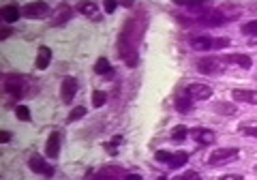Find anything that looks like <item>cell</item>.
Here are the masks:
<instances>
[{"label": "cell", "instance_id": "cell-9", "mask_svg": "<svg viewBox=\"0 0 257 180\" xmlns=\"http://www.w3.org/2000/svg\"><path fill=\"white\" fill-rule=\"evenodd\" d=\"M75 95H77V81H75L73 77H64V79H62V86H60V97H62V101H64V103L73 101Z\"/></svg>", "mask_w": 257, "mask_h": 180}, {"label": "cell", "instance_id": "cell-11", "mask_svg": "<svg viewBox=\"0 0 257 180\" xmlns=\"http://www.w3.org/2000/svg\"><path fill=\"white\" fill-rule=\"evenodd\" d=\"M120 174H122V167L120 165H105L103 169L96 171L92 180H118Z\"/></svg>", "mask_w": 257, "mask_h": 180}, {"label": "cell", "instance_id": "cell-15", "mask_svg": "<svg viewBox=\"0 0 257 180\" xmlns=\"http://www.w3.org/2000/svg\"><path fill=\"white\" fill-rule=\"evenodd\" d=\"M71 15H73V9H71V7H67V5L58 7V9L54 11V15H52V26H62L64 22L71 20Z\"/></svg>", "mask_w": 257, "mask_h": 180}, {"label": "cell", "instance_id": "cell-21", "mask_svg": "<svg viewBox=\"0 0 257 180\" xmlns=\"http://www.w3.org/2000/svg\"><path fill=\"white\" fill-rule=\"evenodd\" d=\"M176 5L184 7V9H187L189 13H202V15L208 13V5H206V3H193V0H191V3H187V0H178Z\"/></svg>", "mask_w": 257, "mask_h": 180}, {"label": "cell", "instance_id": "cell-1", "mask_svg": "<svg viewBox=\"0 0 257 180\" xmlns=\"http://www.w3.org/2000/svg\"><path fill=\"white\" fill-rule=\"evenodd\" d=\"M144 28H146V18L144 15H133L124 24V28L118 37V56L126 62V67H138L140 64L138 43L144 35Z\"/></svg>", "mask_w": 257, "mask_h": 180}, {"label": "cell", "instance_id": "cell-35", "mask_svg": "<svg viewBox=\"0 0 257 180\" xmlns=\"http://www.w3.org/2000/svg\"><path fill=\"white\" fill-rule=\"evenodd\" d=\"M219 180H244L242 176H236V174H229V176H223V178H219Z\"/></svg>", "mask_w": 257, "mask_h": 180}, {"label": "cell", "instance_id": "cell-7", "mask_svg": "<svg viewBox=\"0 0 257 180\" xmlns=\"http://www.w3.org/2000/svg\"><path fill=\"white\" fill-rule=\"evenodd\" d=\"M28 167L35 171V174H43V176H47V178L54 176V167L47 165V163L43 161V157H39V154H32V157L28 159Z\"/></svg>", "mask_w": 257, "mask_h": 180}, {"label": "cell", "instance_id": "cell-27", "mask_svg": "<svg viewBox=\"0 0 257 180\" xmlns=\"http://www.w3.org/2000/svg\"><path fill=\"white\" fill-rule=\"evenodd\" d=\"M105 103H107V95L103 93V90H94L92 93V105L94 108H103Z\"/></svg>", "mask_w": 257, "mask_h": 180}, {"label": "cell", "instance_id": "cell-39", "mask_svg": "<svg viewBox=\"0 0 257 180\" xmlns=\"http://www.w3.org/2000/svg\"><path fill=\"white\" fill-rule=\"evenodd\" d=\"M120 7H126V9H131V7H135L133 3H120Z\"/></svg>", "mask_w": 257, "mask_h": 180}, {"label": "cell", "instance_id": "cell-29", "mask_svg": "<svg viewBox=\"0 0 257 180\" xmlns=\"http://www.w3.org/2000/svg\"><path fill=\"white\" fill-rule=\"evenodd\" d=\"M15 116H18V120H22V122H28L30 120V110L26 108V105H18V108H15Z\"/></svg>", "mask_w": 257, "mask_h": 180}, {"label": "cell", "instance_id": "cell-22", "mask_svg": "<svg viewBox=\"0 0 257 180\" xmlns=\"http://www.w3.org/2000/svg\"><path fill=\"white\" fill-rule=\"evenodd\" d=\"M174 105H176V110H178L180 114H189V112L193 110V99H191V97H187V95L176 97Z\"/></svg>", "mask_w": 257, "mask_h": 180}, {"label": "cell", "instance_id": "cell-8", "mask_svg": "<svg viewBox=\"0 0 257 180\" xmlns=\"http://www.w3.org/2000/svg\"><path fill=\"white\" fill-rule=\"evenodd\" d=\"M225 64H236V67H240V69H244V71H248L253 67V60H251V56H246V54H227V56H223L221 58Z\"/></svg>", "mask_w": 257, "mask_h": 180}, {"label": "cell", "instance_id": "cell-19", "mask_svg": "<svg viewBox=\"0 0 257 180\" xmlns=\"http://www.w3.org/2000/svg\"><path fill=\"white\" fill-rule=\"evenodd\" d=\"M187 163H189V152L178 150V152H172V159H170V163H167V167H170V169H178L182 165H187Z\"/></svg>", "mask_w": 257, "mask_h": 180}, {"label": "cell", "instance_id": "cell-33", "mask_svg": "<svg viewBox=\"0 0 257 180\" xmlns=\"http://www.w3.org/2000/svg\"><path fill=\"white\" fill-rule=\"evenodd\" d=\"M118 7H120V3H114V0H109V3H105V13H114Z\"/></svg>", "mask_w": 257, "mask_h": 180}, {"label": "cell", "instance_id": "cell-25", "mask_svg": "<svg viewBox=\"0 0 257 180\" xmlns=\"http://www.w3.org/2000/svg\"><path fill=\"white\" fill-rule=\"evenodd\" d=\"M238 131L242 135H246V137H253V140H257V125H255V122H244V125L238 127Z\"/></svg>", "mask_w": 257, "mask_h": 180}, {"label": "cell", "instance_id": "cell-28", "mask_svg": "<svg viewBox=\"0 0 257 180\" xmlns=\"http://www.w3.org/2000/svg\"><path fill=\"white\" fill-rule=\"evenodd\" d=\"M86 108H84V105H77V108H73V110H71V114H69V122H75V120H82L84 116H86Z\"/></svg>", "mask_w": 257, "mask_h": 180}, {"label": "cell", "instance_id": "cell-6", "mask_svg": "<svg viewBox=\"0 0 257 180\" xmlns=\"http://www.w3.org/2000/svg\"><path fill=\"white\" fill-rule=\"evenodd\" d=\"M189 137H191V140H195L197 144H202V146H210L216 140V135L212 133V131L210 129H204V127L189 129Z\"/></svg>", "mask_w": 257, "mask_h": 180}, {"label": "cell", "instance_id": "cell-5", "mask_svg": "<svg viewBox=\"0 0 257 180\" xmlns=\"http://www.w3.org/2000/svg\"><path fill=\"white\" fill-rule=\"evenodd\" d=\"M184 93H187V97H191L193 101H208L212 97V86H208V84H189Z\"/></svg>", "mask_w": 257, "mask_h": 180}, {"label": "cell", "instance_id": "cell-23", "mask_svg": "<svg viewBox=\"0 0 257 180\" xmlns=\"http://www.w3.org/2000/svg\"><path fill=\"white\" fill-rule=\"evenodd\" d=\"M212 110H214L216 114H221V116H234V114L238 112L234 103H223V101H221V103H214Z\"/></svg>", "mask_w": 257, "mask_h": 180}, {"label": "cell", "instance_id": "cell-16", "mask_svg": "<svg viewBox=\"0 0 257 180\" xmlns=\"http://www.w3.org/2000/svg\"><path fill=\"white\" fill-rule=\"evenodd\" d=\"M5 90L9 93L13 99H22L24 97V84H22V79H18V77H9L5 81Z\"/></svg>", "mask_w": 257, "mask_h": 180}, {"label": "cell", "instance_id": "cell-3", "mask_svg": "<svg viewBox=\"0 0 257 180\" xmlns=\"http://www.w3.org/2000/svg\"><path fill=\"white\" fill-rule=\"evenodd\" d=\"M197 71L204 75H221L225 71V62L221 58H214V56H206V58L197 60Z\"/></svg>", "mask_w": 257, "mask_h": 180}, {"label": "cell", "instance_id": "cell-13", "mask_svg": "<svg viewBox=\"0 0 257 180\" xmlns=\"http://www.w3.org/2000/svg\"><path fill=\"white\" fill-rule=\"evenodd\" d=\"M77 11L82 13L84 18L92 20V22H99L101 20V11H99V7H96L94 3H79L77 5Z\"/></svg>", "mask_w": 257, "mask_h": 180}, {"label": "cell", "instance_id": "cell-4", "mask_svg": "<svg viewBox=\"0 0 257 180\" xmlns=\"http://www.w3.org/2000/svg\"><path fill=\"white\" fill-rule=\"evenodd\" d=\"M50 5H45V3H28L26 7L22 9L24 13V18H28V20H41V18H47L50 15Z\"/></svg>", "mask_w": 257, "mask_h": 180}, {"label": "cell", "instance_id": "cell-12", "mask_svg": "<svg viewBox=\"0 0 257 180\" xmlns=\"http://www.w3.org/2000/svg\"><path fill=\"white\" fill-rule=\"evenodd\" d=\"M45 154L50 159H58L60 154V133H52L45 142Z\"/></svg>", "mask_w": 257, "mask_h": 180}, {"label": "cell", "instance_id": "cell-26", "mask_svg": "<svg viewBox=\"0 0 257 180\" xmlns=\"http://www.w3.org/2000/svg\"><path fill=\"white\" fill-rule=\"evenodd\" d=\"M242 35L251 37V39H257V20H251V22L244 24V26H242Z\"/></svg>", "mask_w": 257, "mask_h": 180}, {"label": "cell", "instance_id": "cell-38", "mask_svg": "<svg viewBox=\"0 0 257 180\" xmlns=\"http://www.w3.org/2000/svg\"><path fill=\"white\" fill-rule=\"evenodd\" d=\"M111 144H114V146L122 144V135H114V140H111Z\"/></svg>", "mask_w": 257, "mask_h": 180}, {"label": "cell", "instance_id": "cell-20", "mask_svg": "<svg viewBox=\"0 0 257 180\" xmlns=\"http://www.w3.org/2000/svg\"><path fill=\"white\" fill-rule=\"evenodd\" d=\"M94 73L96 75H103V77H114V69H111L107 58H99L94 62Z\"/></svg>", "mask_w": 257, "mask_h": 180}, {"label": "cell", "instance_id": "cell-2", "mask_svg": "<svg viewBox=\"0 0 257 180\" xmlns=\"http://www.w3.org/2000/svg\"><path fill=\"white\" fill-rule=\"evenodd\" d=\"M240 157V150L238 148H214L212 154L208 157V165L216 167V165H225L229 161H236Z\"/></svg>", "mask_w": 257, "mask_h": 180}, {"label": "cell", "instance_id": "cell-30", "mask_svg": "<svg viewBox=\"0 0 257 180\" xmlns=\"http://www.w3.org/2000/svg\"><path fill=\"white\" fill-rule=\"evenodd\" d=\"M229 37H219V39H214V45H212V50H225V47H229Z\"/></svg>", "mask_w": 257, "mask_h": 180}, {"label": "cell", "instance_id": "cell-17", "mask_svg": "<svg viewBox=\"0 0 257 180\" xmlns=\"http://www.w3.org/2000/svg\"><path fill=\"white\" fill-rule=\"evenodd\" d=\"M50 62H52V50L47 45H41L39 52H37V69L45 71L47 67H50Z\"/></svg>", "mask_w": 257, "mask_h": 180}, {"label": "cell", "instance_id": "cell-32", "mask_svg": "<svg viewBox=\"0 0 257 180\" xmlns=\"http://www.w3.org/2000/svg\"><path fill=\"white\" fill-rule=\"evenodd\" d=\"M176 180H202V176L197 174V171H193V169H189V171H184V176H180V178H176Z\"/></svg>", "mask_w": 257, "mask_h": 180}, {"label": "cell", "instance_id": "cell-36", "mask_svg": "<svg viewBox=\"0 0 257 180\" xmlns=\"http://www.w3.org/2000/svg\"><path fill=\"white\" fill-rule=\"evenodd\" d=\"M124 180H144V178H142L140 174H126V176H124Z\"/></svg>", "mask_w": 257, "mask_h": 180}, {"label": "cell", "instance_id": "cell-37", "mask_svg": "<svg viewBox=\"0 0 257 180\" xmlns=\"http://www.w3.org/2000/svg\"><path fill=\"white\" fill-rule=\"evenodd\" d=\"M9 37H11V28H5V30H3V35H0V39L5 41V39H9Z\"/></svg>", "mask_w": 257, "mask_h": 180}, {"label": "cell", "instance_id": "cell-10", "mask_svg": "<svg viewBox=\"0 0 257 180\" xmlns=\"http://www.w3.org/2000/svg\"><path fill=\"white\" fill-rule=\"evenodd\" d=\"M236 103H246V105H257V90H246V88H236L231 93Z\"/></svg>", "mask_w": 257, "mask_h": 180}, {"label": "cell", "instance_id": "cell-14", "mask_svg": "<svg viewBox=\"0 0 257 180\" xmlns=\"http://www.w3.org/2000/svg\"><path fill=\"white\" fill-rule=\"evenodd\" d=\"M212 45H214V39L208 35H199L191 39V47L195 52H208V50H212Z\"/></svg>", "mask_w": 257, "mask_h": 180}, {"label": "cell", "instance_id": "cell-24", "mask_svg": "<svg viewBox=\"0 0 257 180\" xmlns=\"http://www.w3.org/2000/svg\"><path fill=\"white\" fill-rule=\"evenodd\" d=\"M187 137H189V129L184 127V125H176L172 129V140L174 142H184Z\"/></svg>", "mask_w": 257, "mask_h": 180}, {"label": "cell", "instance_id": "cell-18", "mask_svg": "<svg viewBox=\"0 0 257 180\" xmlns=\"http://www.w3.org/2000/svg\"><path fill=\"white\" fill-rule=\"evenodd\" d=\"M0 15H3V20L7 24H13V22H18L24 13H22V9L18 5H7V7H3V13H0Z\"/></svg>", "mask_w": 257, "mask_h": 180}, {"label": "cell", "instance_id": "cell-40", "mask_svg": "<svg viewBox=\"0 0 257 180\" xmlns=\"http://www.w3.org/2000/svg\"><path fill=\"white\" fill-rule=\"evenodd\" d=\"M251 45H253V47H257V41H253V43H251Z\"/></svg>", "mask_w": 257, "mask_h": 180}, {"label": "cell", "instance_id": "cell-41", "mask_svg": "<svg viewBox=\"0 0 257 180\" xmlns=\"http://www.w3.org/2000/svg\"><path fill=\"white\" fill-rule=\"evenodd\" d=\"M253 171H255V174H257V165H255V167H253Z\"/></svg>", "mask_w": 257, "mask_h": 180}, {"label": "cell", "instance_id": "cell-31", "mask_svg": "<svg viewBox=\"0 0 257 180\" xmlns=\"http://www.w3.org/2000/svg\"><path fill=\"white\" fill-rule=\"evenodd\" d=\"M155 159H157L159 163H165V165H167V163H170V159H172V152H167V150H157V152H155Z\"/></svg>", "mask_w": 257, "mask_h": 180}, {"label": "cell", "instance_id": "cell-34", "mask_svg": "<svg viewBox=\"0 0 257 180\" xmlns=\"http://www.w3.org/2000/svg\"><path fill=\"white\" fill-rule=\"evenodd\" d=\"M9 140H11V133H9V131H3V133H0V142L7 144Z\"/></svg>", "mask_w": 257, "mask_h": 180}]
</instances>
